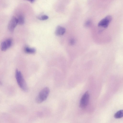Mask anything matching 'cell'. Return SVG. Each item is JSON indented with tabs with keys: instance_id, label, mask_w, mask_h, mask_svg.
Returning a JSON list of instances; mask_svg holds the SVG:
<instances>
[{
	"instance_id": "obj_1",
	"label": "cell",
	"mask_w": 123,
	"mask_h": 123,
	"mask_svg": "<svg viewBox=\"0 0 123 123\" xmlns=\"http://www.w3.org/2000/svg\"><path fill=\"white\" fill-rule=\"evenodd\" d=\"M15 77L18 85L23 91H26L28 90V87L23 75L20 71L16 69L15 72Z\"/></svg>"
},
{
	"instance_id": "obj_13",
	"label": "cell",
	"mask_w": 123,
	"mask_h": 123,
	"mask_svg": "<svg viewBox=\"0 0 123 123\" xmlns=\"http://www.w3.org/2000/svg\"><path fill=\"white\" fill-rule=\"evenodd\" d=\"M69 43L70 45H74L75 43V40L74 39H72L70 40Z\"/></svg>"
},
{
	"instance_id": "obj_6",
	"label": "cell",
	"mask_w": 123,
	"mask_h": 123,
	"mask_svg": "<svg viewBox=\"0 0 123 123\" xmlns=\"http://www.w3.org/2000/svg\"><path fill=\"white\" fill-rule=\"evenodd\" d=\"M12 43V40L10 38H9L2 42L0 45L1 50L3 51L6 50L11 46Z\"/></svg>"
},
{
	"instance_id": "obj_7",
	"label": "cell",
	"mask_w": 123,
	"mask_h": 123,
	"mask_svg": "<svg viewBox=\"0 0 123 123\" xmlns=\"http://www.w3.org/2000/svg\"><path fill=\"white\" fill-rule=\"evenodd\" d=\"M65 31L66 30L64 28L58 26L56 28L55 33L57 36L62 35L64 34Z\"/></svg>"
},
{
	"instance_id": "obj_4",
	"label": "cell",
	"mask_w": 123,
	"mask_h": 123,
	"mask_svg": "<svg viewBox=\"0 0 123 123\" xmlns=\"http://www.w3.org/2000/svg\"><path fill=\"white\" fill-rule=\"evenodd\" d=\"M112 19L111 16L110 15H108L99 22L98 24V26L99 27L106 28L108 26Z\"/></svg>"
},
{
	"instance_id": "obj_5",
	"label": "cell",
	"mask_w": 123,
	"mask_h": 123,
	"mask_svg": "<svg viewBox=\"0 0 123 123\" xmlns=\"http://www.w3.org/2000/svg\"><path fill=\"white\" fill-rule=\"evenodd\" d=\"M18 24L17 18L13 16L10 20L8 25V28L11 32H13L14 30Z\"/></svg>"
},
{
	"instance_id": "obj_2",
	"label": "cell",
	"mask_w": 123,
	"mask_h": 123,
	"mask_svg": "<svg viewBox=\"0 0 123 123\" xmlns=\"http://www.w3.org/2000/svg\"><path fill=\"white\" fill-rule=\"evenodd\" d=\"M50 92L49 88L47 87L43 88L39 92L36 98V100L38 103H40L46 100Z\"/></svg>"
},
{
	"instance_id": "obj_8",
	"label": "cell",
	"mask_w": 123,
	"mask_h": 123,
	"mask_svg": "<svg viewBox=\"0 0 123 123\" xmlns=\"http://www.w3.org/2000/svg\"><path fill=\"white\" fill-rule=\"evenodd\" d=\"M25 51L26 53L33 54L35 52L36 50L34 48L26 47L25 49Z\"/></svg>"
},
{
	"instance_id": "obj_10",
	"label": "cell",
	"mask_w": 123,
	"mask_h": 123,
	"mask_svg": "<svg viewBox=\"0 0 123 123\" xmlns=\"http://www.w3.org/2000/svg\"><path fill=\"white\" fill-rule=\"evenodd\" d=\"M17 19L18 24L21 25L24 24L25 22V19L24 17L22 15H19Z\"/></svg>"
},
{
	"instance_id": "obj_9",
	"label": "cell",
	"mask_w": 123,
	"mask_h": 123,
	"mask_svg": "<svg viewBox=\"0 0 123 123\" xmlns=\"http://www.w3.org/2000/svg\"><path fill=\"white\" fill-rule=\"evenodd\" d=\"M123 110H121L117 112L115 114L114 117L116 118H120L123 117Z\"/></svg>"
},
{
	"instance_id": "obj_12",
	"label": "cell",
	"mask_w": 123,
	"mask_h": 123,
	"mask_svg": "<svg viewBox=\"0 0 123 123\" xmlns=\"http://www.w3.org/2000/svg\"><path fill=\"white\" fill-rule=\"evenodd\" d=\"M91 24V21L90 20H88L86 21L85 24V26L86 27L90 26Z\"/></svg>"
},
{
	"instance_id": "obj_3",
	"label": "cell",
	"mask_w": 123,
	"mask_h": 123,
	"mask_svg": "<svg viewBox=\"0 0 123 123\" xmlns=\"http://www.w3.org/2000/svg\"><path fill=\"white\" fill-rule=\"evenodd\" d=\"M89 97L88 92H86L82 96L80 101V106L81 108H84L87 106L89 101Z\"/></svg>"
},
{
	"instance_id": "obj_15",
	"label": "cell",
	"mask_w": 123,
	"mask_h": 123,
	"mask_svg": "<svg viewBox=\"0 0 123 123\" xmlns=\"http://www.w3.org/2000/svg\"><path fill=\"white\" fill-rule=\"evenodd\" d=\"M1 84H2L1 82L0 81V85H1Z\"/></svg>"
},
{
	"instance_id": "obj_14",
	"label": "cell",
	"mask_w": 123,
	"mask_h": 123,
	"mask_svg": "<svg viewBox=\"0 0 123 123\" xmlns=\"http://www.w3.org/2000/svg\"><path fill=\"white\" fill-rule=\"evenodd\" d=\"M30 1L31 2H33L35 0H27Z\"/></svg>"
},
{
	"instance_id": "obj_11",
	"label": "cell",
	"mask_w": 123,
	"mask_h": 123,
	"mask_svg": "<svg viewBox=\"0 0 123 123\" xmlns=\"http://www.w3.org/2000/svg\"><path fill=\"white\" fill-rule=\"evenodd\" d=\"M48 17L46 15H44L39 17L38 18L39 19L41 20H45L48 19Z\"/></svg>"
}]
</instances>
